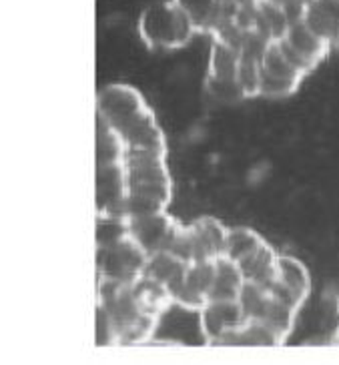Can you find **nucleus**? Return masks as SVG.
Listing matches in <instances>:
<instances>
[{
    "label": "nucleus",
    "instance_id": "0eeeda50",
    "mask_svg": "<svg viewBox=\"0 0 339 365\" xmlns=\"http://www.w3.org/2000/svg\"><path fill=\"white\" fill-rule=\"evenodd\" d=\"M239 303L243 307L247 319L261 322L263 325H267L281 341H285L293 331V327H295V309H291V307H287L285 303L275 299L263 285L247 283Z\"/></svg>",
    "mask_w": 339,
    "mask_h": 365
},
{
    "label": "nucleus",
    "instance_id": "b1692460",
    "mask_svg": "<svg viewBox=\"0 0 339 365\" xmlns=\"http://www.w3.org/2000/svg\"><path fill=\"white\" fill-rule=\"evenodd\" d=\"M283 341L277 337L275 333L271 331L267 325L261 322H247L233 331L229 337H225L221 345H281Z\"/></svg>",
    "mask_w": 339,
    "mask_h": 365
},
{
    "label": "nucleus",
    "instance_id": "dca6fc26",
    "mask_svg": "<svg viewBox=\"0 0 339 365\" xmlns=\"http://www.w3.org/2000/svg\"><path fill=\"white\" fill-rule=\"evenodd\" d=\"M131 289H133V297L137 301L138 309L145 313L147 317H153L157 322H161V317L175 305L171 291L165 285L148 279L145 275L138 281H135L131 285Z\"/></svg>",
    "mask_w": 339,
    "mask_h": 365
},
{
    "label": "nucleus",
    "instance_id": "9d476101",
    "mask_svg": "<svg viewBox=\"0 0 339 365\" xmlns=\"http://www.w3.org/2000/svg\"><path fill=\"white\" fill-rule=\"evenodd\" d=\"M308 75H303L289 58H287L279 43H271L267 46L265 54L261 58V88L259 97L283 98L293 95L301 81Z\"/></svg>",
    "mask_w": 339,
    "mask_h": 365
},
{
    "label": "nucleus",
    "instance_id": "f3484780",
    "mask_svg": "<svg viewBox=\"0 0 339 365\" xmlns=\"http://www.w3.org/2000/svg\"><path fill=\"white\" fill-rule=\"evenodd\" d=\"M301 21L305 22V26L318 34L319 38L328 41L331 46H338L339 6H335L333 2H329V0H311Z\"/></svg>",
    "mask_w": 339,
    "mask_h": 365
},
{
    "label": "nucleus",
    "instance_id": "a211bd4d",
    "mask_svg": "<svg viewBox=\"0 0 339 365\" xmlns=\"http://www.w3.org/2000/svg\"><path fill=\"white\" fill-rule=\"evenodd\" d=\"M245 275L241 267L227 257L215 261V283H213L211 301H239L243 293Z\"/></svg>",
    "mask_w": 339,
    "mask_h": 365
},
{
    "label": "nucleus",
    "instance_id": "6ab92c4d",
    "mask_svg": "<svg viewBox=\"0 0 339 365\" xmlns=\"http://www.w3.org/2000/svg\"><path fill=\"white\" fill-rule=\"evenodd\" d=\"M189 265L191 263H187V261H183V259L167 251V253H159V255L148 257L147 267H145L143 275L148 277V279L157 281L161 285H165L169 291H173L183 281Z\"/></svg>",
    "mask_w": 339,
    "mask_h": 365
},
{
    "label": "nucleus",
    "instance_id": "4be33fe9",
    "mask_svg": "<svg viewBox=\"0 0 339 365\" xmlns=\"http://www.w3.org/2000/svg\"><path fill=\"white\" fill-rule=\"evenodd\" d=\"M263 243H265V239L259 235L257 231L249 229V227H229L227 247H225V255L223 257L231 259L237 265H241Z\"/></svg>",
    "mask_w": 339,
    "mask_h": 365
},
{
    "label": "nucleus",
    "instance_id": "aec40b11",
    "mask_svg": "<svg viewBox=\"0 0 339 365\" xmlns=\"http://www.w3.org/2000/svg\"><path fill=\"white\" fill-rule=\"evenodd\" d=\"M279 257L281 255H277L275 249L265 241L251 257L239 265L241 271H243L245 281L253 283V285H263V287L269 285L271 281L275 279L277 269H279Z\"/></svg>",
    "mask_w": 339,
    "mask_h": 365
},
{
    "label": "nucleus",
    "instance_id": "f257e3e1",
    "mask_svg": "<svg viewBox=\"0 0 339 365\" xmlns=\"http://www.w3.org/2000/svg\"><path fill=\"white\" fill-rule=\"evenodd\" d=\"M96 118L115 130L128 150L167 153L165 133L153 108L135 86L127 83L103 86L96 93Z\"/></svg>",
    "mask_w": 339,
    "mask_h": 365
},
{
    "label": "nucleus",
    "instance_id": "4468645a",
    "mask_svg": "<svg viewBox=\"0 0 339 365\" xmlns=\"http://www.w3.org/2000/svg\"><path fill=\"white\" fill-rule=\"evenodd\" d=\"M215 261H197L189 265L183 281L171 291L175 305H179L185 312L199 313L211 301L213 283H215Z\"/></svg>",
    "mask_w": 339,
    "mask_h": 365
},
{
    "label": "nucleus",
    "instance_id": "9b49d317",
    "mask_svg": "<svg viewBox=\"0 0 339 365\" xmlns=\"http://www.w3.org/2000/svg\"><path fill=\"white\" fill-rule=\"evenodd\" d=\"M277 43L281 46L283 54L303 75H309L311 71H315L328 58L329 51H331V44L319 38L313 31H309L303 21L293 22L285 36Z\"/></svg>",
    "mask_w": 339,
    "mask_h": 365
},
{
    "label": "nucleus",
    "instance_id": "393cba45",
    "mask_svg": "<svg viewBox=\"0 0 339 365\" xmlns=\"http://www.w3.org/2000/svg\"><path fill=\"white\" fill-rule=\"evenodd\" d=\"M333 341H335V344H339V325H338V331H335V335H333Z\"/></svg>",
    "mask_w": 339,
    "mask_h": 365
},
{
    "label": "nucleus",
    "instance_id": "423d86ee",
    "mask_svg": "<svg viewBox=\"0 0 339 365\" xmlns=\"http://www.w3.org/2000/svg\"><path fill=\"white\" fill-rule=\"evenodd\" d=\"M148 255L131 235L111 245L96 247V275L98 283L133 285L145 273Z\"/></svg>",
    "mask_w": 339,
    "mask_h": 365
},
{
    "label": "nucleus",
    "instance_id": "c85d7f7f",
    "mask_svg": "<svg viewBox=\"0 0 339 365\" xmlns=\"http://www.w3.org/2000/svg\"><path fill=\"white\" fill-rule=\"evenodd\" d=\"M309 2H311V0H309Z\"/></svg>",
    "mask_w": 339,
    "mask_h": 365
},
{
    "label": "nucleus",
    "instance_id": "f03ea898",
    "mask_svg": "<svg viewBox=\"0 0 339 365\" xmlns=\"http://www.w3.org/2000/svg\"><path fill=\"white\" fill-rule=\"evenodd\" d=\"M128 181L127 217L165 213L173 199L167 153L157 150H128L125 157Z\"/></svg>",
    "mask_w": 339,
    "mask_h": 365
},
{
    "label": "nucleus",
    "instance_id": "7ed1b4c3",
    "mask_svg": "<svg viewBox=\"0 0 339 365\" xmlns=\"http://www.w3.org/2000/svg\"><path fill=\"white\" fill-rule=\"evenodd\" d=\"M98 317L108 344L147 345L157 331L159 322L138 309L131 285L98 283Z\"/></svg>",
    "mask_w": 339,
    "mask_h": 365
},
{
    "label": "nucleus",
    "instance_id": "5701e85b",
    "mask_svg": "<svg viewBox=\"0 0 339 365\" xmlns=\"http://www.w3.org/2000/svg\"><path fill=\"white\" fill-rule=\"evenodd\" d=\"M96 165L106 163H123L127 157V145L115 130L103 120L96 118Z\"/></svg>",
    "mask_w": 339,
    "mask_h": 365
},
{
    "label": "nucleus",
    "instance_id": "412c9836",
    "mask_svg": "<svg viewBox=\"0 0 339 365\" xmlns=\"http://www.w3.org/2000/svg\"><path fill=\"white\" fill-rule=\"evenodd\" d=\"M191 19L197 34H211L223 14V0H175Z\"/></svg>",
    "mask_w": 339,
    "mask_h": 365
},
{
    "label": "nucleus",
    "instance_id": "ddd939ff",
    "mask_svg": "<svg viewBox=\"0 0 339 365\" xmlns=\"http://www.w3.org/2000/svg\"><path fill=\"white\" fill-rule=\"evenodd\" d=\"M265 287L275 299L299 313L311 293V277H309L308 267L299 259L281 255L275 279Z\"/></svg>",
    "mask_w": 339,
    "mask_h": 365
},
{
    "label": "nucleus",
    "instance_id": "f8f14e48",
    "mask_svg": "<svg viewBox=\"0 0 339 365\" xmlns=\"http://www.w3.org/2000/svg\"><path fill=\"white\" fill-rule=\"evenodd\" d=\"M181 223L169 211L128 219V235L137 241L148 257L167 253L179 233Z\"/></svg>",
    "mask_w": 339,
    "mask_h": 365
},
{
    "label": "nucleus",
    "instance_id": "bb28decb",
    "mask_svg": "<svg viewBox=\"0 0 339 365\" xmlns=\"http://www.w3.org/2000/svg\"><path fill=\"white\" fill-rule=\"evenodd\" d=\"M338 312H339V299H338Z\"/></svg>",
    "mask_w": 339,
    "mask_h": 365
},
{
    "label": "nucleus",
    "instance_id": "39448f33",
    "mask_svg": "<svg viewBox=\"0 0 339 365\" xmlns=\"http://www.w3.org/2000/svg\"><path fill=\"white\" fill-rule=\"evenodd\" d=\"M229 227L215 217H199L191 225H181L169 253L187 263L215 261L225 255Z\"/></svg>",
    "mask_w": 339,
    "mask_h": 365
},
{
    "label": "nucleus",
    "instance_id": "2eb2a0df",
    "mask_svg": "<svg viewBox=\"0 0 339 365\" xmlns=\"http://www.w3.org/2000/svg\"><path fill=\"white\" fill-rule=\"evenodd\" d=\"M247 322L239 301H209L199 312V327L207 344L221 345L225 337Z\"/></svg>",
    "mask_w": 339,
    "mask_h": 365
},
{
    "label": "nucleus",
    "instance_id": "20e7f679",
    "mask_svg": "<svg viewBox=\"0 0 339 365\" xmlns=\"http://www.w3.org/2000/svg\"><path fill=\"white\" fill-rule=\"evenodd\" d=\"M138 34L153 51H177L191 43L197 31L175 0H157L141 12Z\"/></svg>",
    "mask_w": 339,
    "mask_h": 365
},
{
    "label": "nucleus",
    "instance_id": "6e6552de",
    "mask_svg": "<svg viewBox=\"0 0 339 365\" xmlns=\"http://www.w3.org/2000/svg\"><path fill=\"white\" fill-rule=\"evenodd\" d=\"M128 181L123 163L96 165L95 173V211L96 217L128 219Z\"/></svg>",
    "mask_w": 339,
    "mask_h": 365
},
{
    "label": "nucleus",
    "instance_id": "a878e982",
    "mask_svg": "<svg viewBox=\"0 0 339 365\" xmlns=\"http://www.w3.org/2000/svg\"><path fill=\"white\" fill-rule=\"evenodd\" d=\"M329 2H333L335 6H339V0H329Z\"/></svg>",
    "mask_w": 339,
    "mask_h": 365
},
{
    "label": "nucleus",
    "instance_id": "cd10ccee",
    "mask_svg": "<svg viewBox=\"0 0 339 365\" xmlns=\"http://www.w3.org/2000/svg\"><path fill=\"white\" fill-rule=\"evenodd\" d=\"M338 46H339V43H338Z\"/></svg>",
    "mask_w": 339,
    "mask_h": 365
},
{
    "label": "nucleus",
    "instance_id": "1a4fd4ad",
    "mask_svg": "<svg viewBox=\"0 0 339 365\" xmlns=\"http://www.w3.org/2000/svg\"><path fill=\"white\" fill-rule=\"evenodd\" d=\"M241 63V51L229 44L213 41L211 56H209V71L205 78V86L209 95L221 101H237L243 98L241 88L237 83Z\"/></svg>",
    "mask_w": 339,
    "mask_h": 365
}]
</instances>
